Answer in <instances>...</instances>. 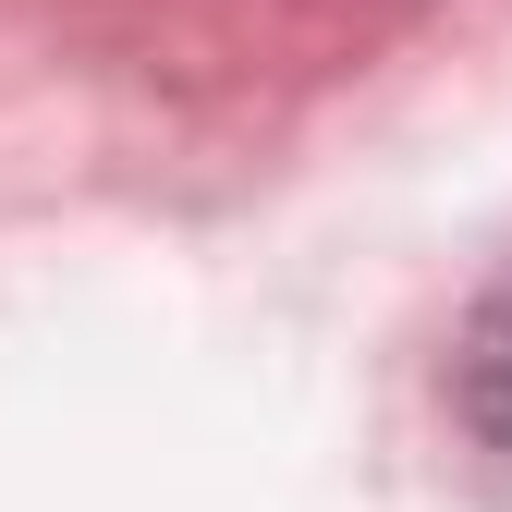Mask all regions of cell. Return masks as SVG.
I'll use <instances>...</instances> for the list:
<instances>
[{"label": "cell", "mask_w": 512, "mask_h": 512, "mask_svg": "<svg viewBox=\"0 0 512 512\" xmlns=\"http://www.w3.org/2000/svg\"><path fill=\"white\" fill-rule=\"evenodd\" d=\"M452 403H464V427L488 439V452L512 464V269L476 293L464 342H452Z\"/></svg>", "instance_id": "1"}]
</instances>
